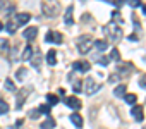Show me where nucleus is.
<instances>
[{
	"instance_id": "nucleus-1",
	"label": "nucleus",
	"mask_w": 146,
	"mask_h": 129,
	"mask_svg": "<svg viewBox=\"0 0 146 129\" xmlns=\"http://www.w3.org/2000/svg\"><path fill=\"white\" fill-rule=\"evenodd\" d=\"M93 36L91 35H83V36H79V40H78V50L83 53V55H86L91 48H93Z\"/></svg>"
},
{
	"instance_id": "nucleus-2",
	"label": "nucleus",
	"mask_w": 146,
	"mask_h": 129,
	"mask_svg": "<svg viewBox=\"0 0 146 129\" xmlns=\"http://www.w3.org/2000/svg\"><path fill=\"white\" fill-rule=\"evenodd\" d=\"M103 31H105V35H107L112 41H119V40L122 38V28H120L119 24H115V23H110Z\"/></svg>"
},
{
	"instance_id": "nucleus-3",
	"label": "nucleus",
	"mask_w": 146,
	"mask_h": 129,
	"mask_svg": "<svg viewBox=\"0 0 146 129\" xmlns=\"http://www.w3.org/2000/svg\"><path fill=\"white\" fill-rule=\"evenodd\" d=\"M41 9H43V14H45V16H48V17H55V16H57V12L60 11L58 4H50V2H46V0L41 4Z\"/></svg>"
},
{
	"instance_id": "nucleus-4",
	"label": "nucleus",
	"mask_w": 146,
	"mask_h": 129,
	"mask_svg": "<svg viewBox=\"0 0 146 129\" xmlns=\"http://www.w3.org/2000/svg\"><path fill=\"white\" fill-rule=\"evenodd\" d=\"M100 90V84L93 79V78H86V81H84V93L86 95H93L95 91H98Z\"/></svg>"
},
{
	"instance_id": "nucleus-5",
	"label": "nucleus",
	"mask_w": 146,
	"mask_h": 129,
	"mask_svg": "<svg viewBox=\"0 0 146 129\" xmlns=\"http://www.w3.org/2000/svg\"><path fill=\"white\" fill-rule=\"evenodd\" d=\"M72 69H74V72H88L91 69V64L86 60H76L72 64Z\"/></svg>"
},
{
	"instance_id": "nucleus-6",
	"label": "nucleus",
	"mask_w": 146,
	"mask_h": 129,
	"mask_svg": "<svg viewBox=\"0 0 146 129\" xmlns=\"http://www.w3.org/2000/svg\"><path fill=\"white\" fill-rule=\"evenodd\" d=\"M132 72V64L131 62H122L117 66V74L122 78V76H129Z\"/></svg>"
},
{
	"instance_id": "nucleus-7",
	"label": "nucleus",
	"mask_w": 146,
	"mask_h": 129,
	"mask_svg": "<svg viewBox=\"0 0 146 129\" xmlns=\"http://www.w3.org/2000/svg\"><path fill=\"white\" fill-rule=\"evenodd\" d=\"M29 91H31V88H23V90H19V91H17V103H16V107H17V108H21V107H23V103H24V100L28 98Z\"/></svg>"
},
{
	"instance_id": "nucleus-8",
	"label": "nucleus",
	"mask_w": 146,
	"mask_h": 129,
	"mask_svg": "<svg viewBox=\"0 0 146 129\" xmlns=\"http://www.w3.org/2000/svg\"><path fill=\"white\" fill-rule=\"evenodd\" d=\"M65 105H69L72 110L81 108V100L78 96H65Z\"/></svg>"
},
{
	"instance_id": "nucleus-9",
	"label": "nucleus",
	"mask_w": 146,
	"mask_h": 129,
	"mask_svg": "<svg viewBox=\"0 0 146 129\" xmlns=\"http://www.w3.org/2000/svg\"><path fill=\"white\" fill-rule=\"evenodd\" d=\"M29 62H31V66H33L35 69H38V71H40V67H41V52H40V50H36V52H35V55H31Z\"/></svg>"
},
{
	"instance_id": "nucleus-10",
	"label": "nucleus",
	"mask_w": 146,
	"mask_h": 129,
	"mask_svg": "<svg viewBox=\"0 0 146 129\" xmlns=\"http://www.w3.org/2000/svg\"><path fill=\"white\" fill-rule=\"evenodd\" d=\"M36 35H38V28H35V26H31V28H26V29H24V33H23V36H24L28 41L35 40V38H36Z\"/></svg>"
},
{
	"instance_id": "nucleus-11",
	"label": "nucleus",
	"mask_w": 146,
	"mask_h": 129,
	"mask_svg": "<svg viewBox=\"0 0 146 129\" xmlns=\"http://www.w3.org/2000/svg\"><path fill=\"white\" fill-rule=\"evenodd\" d=\"M131 114H132V117H134L137 122H141V120L144 119V114H143V107H141V105H134L132 110H131Z\"/></svg>"
},
{
	"instance_id": "nucleus-12",
	"label": "nucleus",
	"mask_w": 146,
	"mask_h": 129,
	"mask_svg": "<svg viewBox=\"0 0 146 129\" xmlns=\"http://www.w3.org/2000/svg\"><path fill=\"white\" fill-rule=\"evenodd\" d=\"M72 12H74V5H69V7H67V12H65V17H64V21H65L67 26H72V24H74V17H72Z\"/></svg>"
},
{
	"instance_id": "nucleus-13",
	"label": "nucleus",
	"mask_w": 146,
	"mask_h": 129,
	"mask_svg": "<svg viewBox=\"0 0 146 129\" xmlns=\"http://www.w3.org/2000/svg\"><path fill=\"white\" fill-rule=\"evenodd\" d=\"M16 19H17V24H19V26H24L26 23H29V21H31V14L23 12V14H17V16H16Z\"/></svg>"
},
{
	"instance_id": "nucleus-14",
	"label": "nucleus",
	"mask_w": 146,
	"mask_h": 129,
	"mask_svg": "<svg viewBox=\"0 0 146 129\" xmlns=\"http://www.w3.org/2000/svg\"><path fill=\"white\" fill-rule=\"evenodd\" d=\"M93 47H95L98 52H105V50L108 48V43H107L105 40H95V41H93Z\"/></svg>"
},
{
	"instance_id": "nucleus-15",
	"label": "nucleus",
	"mask_w": 146,
	"mask_h": 129,
	"mask_svg": "<svg viewBox=\"0 0 146 129\" xmlns=\"http://www.w3.org/2000/svg\"><path fill=\"white\" fill-rule=\"evenodd\" d=\"M69 119H70V122L74 124L76 127H83V117H81L79 114H70Z\"/></svg>"
},
{
	"instance_id": "nucleus-16",
	"label": "nucleus",
	"mask_w": 146,
	"mask_h": 129,
	"mask_svg": "<svg viewBox=\"0 0 146 129\" xmlns=\"http://www.w3.org/2000/svg\"><path fill=\"white\" fill-rule=\"evenodd\" d=\"M46 62H48V66H55L57 64V52L55 50H50L46 53Z\"/></svg>"
},
{
	"instance_id": "nucleus-17",
	"label": "nucleus",
	"mask_w": 146,
	"mask_h": 129,
	"mask_svg": "<svg viewBox=\"0 0 146 129\" xmlns=\"http://www.w3.org/2000/svg\"><path fill=\"white\" fill-rule=\"evenodd\" d=\"M52 43H57V45L64 43V36H62V33H58V31H52Z\"/></svg>"
},
{
	"instance_id": "nucleus-18",
	"label": "nucleus",
	"mask_w": 146,
	"mask_h": 129,
	"mask_svg": "<svg viewBox=\"0 0 146 129\" xmlns=\"http://www.w3.org/2000/svg\"><path fill=\"white\" fill-rule=\"evenodd\" d=\"M125 91H127V86H125V84H120V86H117V88L113 90V95H115L117 98H122V96L125 95Z\"/></svg>"
},
{
	"instance_id": "nucleus-19",
	"label": "nucleus",
	"mask_w": 146,
	"mask_h": 129,
	"mask_svg": "<svg viewBox=\"0 0 146 129\" xmlns=\"http://www.w3.org/2000/svg\"><path fill=\"white\" fill-rule=\"evenodd\" d=\"M69 79H72V90H74L76 93H79V91H81V88H83V86L79 84L81 81H79V79H74V74H69Z\"/></svg>"
},
{
	"instance_id": "nucleus-20",
	"label": "nucleus",
	"mask_w": 146,
	"mask_h": 129,
	"mask_svg": "<svg viewBox=\"0 0 146 129\" xmlns=\"http://www.w3.org/2000/svg\"><path fill=\"white\" fill-rule=\"evenodd\" d=\"M55 127V119L53 117H48L45 122H41V129H53Z\"/></svg>"
},
{
	"instance_id": "nucleus-21",
	"label": "nucleus",
	"mask_w": 146,
	"mask_h": 129,
	"mask_svg": "<svg viewBox=\"0 0 146 129\" xmlns=\"http://www.w3.org/2000/svg\"><path fill=\"white\" fill-rule=\"evenodd\" d=\"M31 55H33V48L28 45V47L23 50V59H24V60H29V59H31Z\"/></svg>"
},
{
	"instance_id": "nucleus-22",
	"label": "nucleus",
	"mask_w": 146,
	"mask_h": 129,
	"mask_svg": "<svg viewBox=\"0 0 146 129\" xmlns=\"http://www.w3.org/2000/svg\"><path fill=\"white\" fill-rule=\"evenodd\" d=\"M124 98H125V102L131 103V105H134V103L137 102V96H136L134 93H127V95H124Z\"/></svg>"
},
{
	"instance_id": "nucleus-23",
	"label": "nucleus",
	"mask_w": 146,
	"mask_h": 129,
	"mask_svg": "<svg viewBox=\"0 0 146 129\" xmlns=\"http://www.w3.org/2000/svg\"><path fill=\"white\" fill-rule=\"evenodd\" d=\"M7 110H9V103L5 100H0V115L7 114Z\"/></svg>"
},
{
	"instance_id": "nucleus-24",
	"label": "nucleus",
	"mask_w": 146,
	"mask_h": 129,
	"mask_svg": "<svg viewBox=\"0 0 146 129\" xmlns=\"http://www.w3.org/2000/svg\"><path fill=\"white\" fill-rule=\"evenodd\" d=\"M110 60H115V62L120 60V53H119L117 48H112V52H110Z\"/></svg>"
},
{
	"instance_id": "nucleus-25",
	"label": "nucleus",
	"mask_w": 146,
	"mask_h": 129,
	"mask_svg": "<svg viewBox=\"0 0 146 129\" xmlns=\"http://www.w3.org/2000/svg\"><path fill=\"white\" fill-rule=\"evenodd\" d=\"M108 60H110L108 57H102V55H96L95 57V62H100L102 66H108Z\"/></svg>"
},
{
	"instance_id": "nucleus-26",
	"label": "nucleus",
	"mask_w": 146,
	"mask_h": 129,
	"mask_svg": "<svg viewBox=\"0 0 146 129\" xmlns=\"http://www.w3.org/2000/svg\"><path fill=\"white\" fill-rule=\"evenodd\" d=\"M46 100H48V103H50V105H57V103H58V98H57L55 95H52V93H48V95H46Z\"/></svg>"
},
{
	"instance_id": "nucleus-27",
	"label": "nucleus",
	"mask_w": 146,
	"mask_h": 129,
	"mask_svg": "<svg viewBox=\"0 0 146 129\" xmlns=\"http://www.w3.org/2000/svg\"><path fill=\"white\" fill-rule=\"evenodd\" d=\"M16 78H17L19 81H23V79L26 78V69H24V67H21V69H17V74H16Z\"/></svg>"
},
{
	"instance_id": "nucleus-28",
	"label": "nucleus",
	"mask_w": 146,
	"mask_h": 129,
	"mask_svg": "<svg viewBox=\"0 0 146 129\" xmlns=\"http://www.w3.org/2000/svg\"><path fill=\"white\" fill-rule=\"evenodd\" d=\"M5 90H9V91H16V84L12 83V79H5Z\"/></svg>"
},
{
	"instance_id": "nucleus-29",
	"label": "nucleus",
	"mask_w": 146,
	"mask_h": 129,
	"mask_svg": "<svg viewBox=\"0 0 146 129\" xmlns=\"http://www.w3.org/2000/svg\"><path fill=\"white\" fill-rule=\"evenodd\" d=\"M120 79H122V78H120V76H119L117 72H115V74H110V76H108V83H119Z\"/></svg>"
},
{
	"instance_id": "nucleus-30",
	"label": "nucleus",
	"mask_w": 146,
	"mask_h": 129,
	"mask_svg": "<svg viewBox=\"0 0 146 129\" xmlns=\"http://www.w3.org/2000/svg\"><path fill=\"white\" fill-rule=\"evenodd\" d=\"M38 110H40L41 114H46V115H48V114H50V105H40Z\"/></svg>"
},
{
	"instance_id": "nucleus-31",
	"label": "nucleus",
	"mask_w": 146,
	"mask_h": 129,
	"mask_svg": "<svg viewBox=\"0 0 146 129\" xmlns=\"http://www.w3.org/2000/svg\"><path fill=\"white\" fill-rule=\"evenodd\" d=\"M40 114H41V112H40L38 108H33V110L29 112V117H31V119H38V117H40Z\"/></svg>"
},
{
	"instance_id": "nucleus-32",
	"label": "nucleus",
	"mask_w": 146,
	"mask_h": 129,
	"mask_svg": "<svg viewBox=\"0 0 146 129\" xmlns=\"http://www.w3.org/2000/svg\"><path fill=\"white\" fill-rule=\"evenodd\" d=\"M9 48V41L7 40H0V52L2 50H7Z\"/></svg>"
},
{
	"instance_id": "nucleus-33",
	"label": "nucleus",
	"mask_w": 146,
	"mask_h": 129,
	"mask_svg": "<svg viewBox=\"0 0 146 129\" xmlns=\"http://www.w3.org/2000/svg\"><path fill=\"white\" fill-rule=\"evenodd\" d=\"M129 5L131 7H141V2L139 0H129Z\"/></svg>"
},
{
	"instance_id": "nucleus-34",
	"label": "nucleus",
	"mask_w": 146,
	"mask_h": 129,
	"mask_svg": "<svg viewBox=\"0 0 146 129\" xmlns=\"http://www.w3.org/2000/svg\"><path fill=\"white\" fill-rule=\"evenodd\" d=\"M139 86H141V88H146V74L141 76V79H139Z\"/></svg>"
},
{
	"instance_id": "nucleus-35",
	"label": "nucleus",
	"mask_w": 146,
	"mask_h": 129,
	"mask_svg": "<svg viewBox=\"0 0 146 129\" xmlns=\"http://www.w3.org/2000/svg\"><path fill=\"white\" fill-rule=\"evenodd\" d=\"M7 31H9V33H14V31H16V28H14L12 21H9V23H7Z\"/></svg>"
},
{
	"instance_id": "nucleus-36",
	"label": "nucleus",
	"mask_w": 146,
	"mask_h": 129,
	"mask_svg": "<svg viewBox=\"0 0 146 129\" xmlns=\"http://www.w3.org/2000/svg\"><path fill=\"white\" fill-rule=\"evenodd\" d=\"M45 41H46V43H52V31H48V33H46V36H45Z\"/></svg>"
},
{
	"instance_id": "nucleus-37",
	"label": "nucleus",
	"mask_w": 146,
	"mask_h": 129,
	"mask_svg": "<svg viewBox=\"0 0 146 129\" xmlns=\"http://www.w3.org/2000/svg\"><path fill=\"white\" fill-rule=\"evenodd\" d=\"M21 126H23V119H19V120L16 122V126H14V127H11V129H19Z\"/></svg>"
},
{
	"instance_id": "nucleus-38",
	"label": "nucleus",
	"mask_w": 146,
	"mask_h": 129,
	"mask_svg": "<svg viewBox=\"0 0 146 129\" xmlns=\"http://www.w3.org/2000/svg\"><path fill=\"white\" fill-rule=\"evenodd\" d=\"M129 40H131V41H137V36H136V35H131Z\"/></svg>"
},
{
	"instance_id": "nucleus-39",
	"label": "nucleus",
	"mask_w": 146,
	"mask_h": 129,
	"mask_svg": "<svg viewBox=\"0 0 146 129\" xmlns=\"http://www.w3.org/2000/svg\"><path fill=\"white\" fill-rule=\"evenodd\" d=\"M143 14H146V5H143Z\"/></svg>"
},
{
	"instance_id": "nucleus-40",
	"label": "nucleus",
	"mask_w": 146,
	"mask_h": 129,
	"mask_svg": "<svg viewBox=\"0 0 146 129\" xmlns=\"http://www.w3.org/2000/svg\"><path fill=\"white\" fill-rule=\"evenodd\" d=\"M2 29H4V24H2V23H0V31H2Z\"/></svg>"
},
{
	"instance_id": "nucleus-41",
	"label": "nucleus",
	"mask_w": 146,
	"mask_h": 129,
	"mask_svg": "<svg viewBox=\"0 0 146 129\" xmlns=\"http://www.w3.org/2000/svg\"><path fill=\"white\" fill-rule=\"evenodd\" d=\"M144 129H146V127H144Z\"/></svg>"
}]
</instances>
